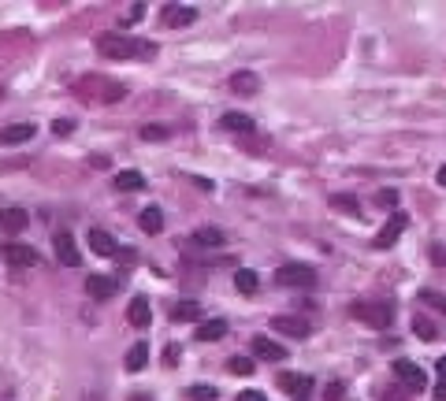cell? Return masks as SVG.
<instances>
[{"instance_id":"obj_20","label":"cell","mask_w":446,"mask_h":401,"mask_svg":"<svg viewBox=\"0 0 446 401\" xmlns=\"http://www.w3.org/2000/svg\"><path fill=\"white\" fill-rule=\"evenodd\" d=\"M138 227L146 230V235H160V230H164V212L156 209V204H153V209H141V216H138Z\"/></svg>"},{"instance_id":"obj_37","label":"cell","mask_w":446,"mask_h":401,"mask_svg":"<svg viewBox=\"0 0 446 401\" xmlns=\"http://www.w3.org/2000/svg\"><path fill=\"white\" fill-rule=\"evenodd\" d=\"M327 401H343V383H331V386H327Z\"/></svg>"},{"instance_id":"obj_24","label":"cell","mask_w":446,"mask_h":401,"mask_svg":"<svg viewBox=\"0 0 446 401\" xmlns=\"http://www.w3.org/2000/svg\"><path fill=\"white\" fill-rule=\"evenodd\" d=\"M223 334H227V320H205L198 327V338L201 342H219Z\"/></svg>"},{"instance_id":"obj_17","label":"cell","mask_w":446,"mask_h":401,"mask_svg":"<svg viewBox=\"0 0 446 401\" xmlns=\"http://www.w3.org/2000/svg\"><path fill=\"white\" fill-rule=\"evenodd\" d=\"M231 89H234V93H238V97H257V89H260V79H257L253 71H238V74H234V79H231Z\"/></svg>"},{"instance_id":"obj_6","label":"cell","mask_w":446,"mask_h":401,"mask_svg":"<svg viewBox=\"0 0 446 401\" xmlns=\"http://www.w3.org/2000/svg\"><path fill=\"white\" fill-rule=\"evenodd\" d=\"M4 261L11 268H34L37 264V253L30 249V245H23V242H8L4 245Z\"/></svg>"},{"instance_id":"obj_32","label":"cell","mask_w":446,"mask_h":401,"mask_svg":"<svg viewBox=\"0 0 446 401\" xmlns=\"http://www.w3.org/2000/svg\"><path fill=\"white\" fill-rule=\"evenodd\" d=\"M376 204H379V209H395V204H398V193H395V190H379V193H376Z\"/></svg>"},{"instance_id":"obj_3","label":"cell","mask_w":446,"mask_h":401,"mask_svg":"<svg viewBox=\"0 0 446 401\" xmlns=\"http://www.w3.org/2000/svg\"><path fill=\"white\" fill-rule=\"evenodd\" d=\"M75 93H89V97L104 100V105H112V100H123L127 89H123L120 82L101 79V74H89V79H78V82H75ZM89 97H86V100H89Z\"/></svg>"},{"instance_id":"obj_13","label":"cell","mask_w":446,"mask_h":401,"mask_svg":"<svg viewBox=\"0 0 446 401\" xmlns=\"http://www.w3.org/2000/svg\"><path fill=\"white\" fill-rule=\"evenodd\" d=\"M395 375H398L405 386H409V390H421V386L428 383L424 372H421V364H413V360H398V364H395Z\"/></svg>"},{"instance_id":"obj_14","label":"cell","mask_w":446,"mask_h":401,"mask_svg":"<svg viewBox=\"0 0 446 401\" xmlns=\"http://www.w3.org/2000/svg\"><path fill=\"white\" fill-rule=\"evenodd\" d=\"M253 353L260 360H286V346H279L275 338H265V334H257V338H253Z\"/></svg>"},{"instance_id":"obj_9","label":"cell","mask_w":446,"mask_h":401,"mask_svg":"<svg viewBox=\"0 0 446 401\" xmlns=\"http://www.w3.org/2000/svg\"><path fill=\"white\" fill-rule=\"evenodd\" d=\"M149 320H153L149 297H134V301L127 305V323H130V327H138V331H146V327H149Z\"/></svg>"},{"instance_id":"obj_22","label":"cell","mask_w":446,"mask_h":401,"mask_svg":"<svg viewBox=\"0 0 446 401\" xmlns=\"http://www.w3.org/2000/svg\"><path fill=\"white\" fill-rule=\"evenodd\" d=\"M149 364V342H138L127 349V372H141Z\"/></svg>"},{"instance_id":"obj_26","label":"cell","mask_w":446,"mask_h":401,"mask_svg":"<svg viewBox=\"0 0 446 401\" xmlns=\"http://www.w3.org/2000/svg\"><path fill=\"white\" fill-rule=\"evenodd\" d=\"M193 242H198L201 249H219V245H223V230H216V227H198V230H193Z\"/></svg>"},{"instance_id":"obj_40","label":"cell","mask_w":446,"mask_h":401,"mask_svg":"<svg viewBox=\"0 0 446 401\" xmlns=\"http://www.w3.org/2000/svg\"><path fill=\"white\" fill-rule=\"evenodd\" d=\"M431 261H435V264H442V261H446V253L439 249V245H435V249H431Z\"/></svg>"},{"instance_id":"obj_30","label":"cell","mask_w":446,"mask_h":401,"mask_svg":"<svg viewBox=\"0 0 446 401\" xmlns=\"http://www.w3.org/2000/svg\"><path fill=\"white\" fill-rule=\"evenodd\" d=\"M331 204H335V209H343V212H353V216L361 212V201H357V197H346V193H335Z\"/></svg>"},{"instance_id":"obj_4","label":"cell","mask_w":446,"mask_h":401,"mask_svg":"<svg viewBox=\"0 0 446 401\" xmlns=\"http://www.w3.org/2000/svg\"><path fill=\"white\" fill-rule=\"evenodd\" d=\"M275 282H279V287L309 290V287H317V271H312L309 264H283L279 271H275Z\"/></svg>"},{"instance_id":"obj_38","label":"cell","mask_w":446,"mask_h":401,"mask_svg":"<svg viewBox=\"0 0 446 401\" xmlns=\"http://www.w3.org/2000/svg\"><path fill=\"white\" fill-rule=\"evenodd\" d=\"M182 353H179V349L175 346H167V353H164V360H167V368H175V360H179Z\"/></svg>"},{"instance_id":"obj_36","label":"cell","mask_w":446,"mask_h":401,"mask_svg":"<svg viewBox=\"0 0 446 401\" xmlns=\"http://www.w3.org/2000/svg\"><path fill=\"white\" fill-rule=\"evenodd\" d=\"M141 15H146V4H130V11H127V22H138Z\"/></svg>"},{"instance_id":"obj_10","label":"cell","mask_w":446,"mask_h":401,"mask_svg":"<svg viewBox=\"0 0 446 401\" xmlns=\"http://www.w3.org/2000/svg\"><path fill=\"white\" fill-rule=\"evenodd\" d=\"M272 331H275V334H291V338H305V334H309V320L275 316V320H272Z\"/></svg>"},{"instance_id":"obj_31","label":"cell","mask_w":446,"mask_h":401,"mask_svg":"<svg viewBox=\"0 0 446 401\" xmlns=\"http://www.w3.org/2000/svg\"><path fill=\"white\" fill-rule=\"evenodd\" d=\"M421 301H424V305H431L435 313H446V297H442V294H435V290H421Z\"/></svg>"},{"instance_id":"obj_27","label":"cell","mask_w":446,"mask_h":401,"mask_svg":"<svg viewBox=\"0 0 446 401\" xmlns=\"http://www.w3.org/2000/svg\"><path fill=\"white\" fill-rule=\"evenodd\" d=\"M413 334H421L424 342H435L439 338V327L431 320H424V316H413Z\"/></svg>"},{"instance_id":"obj_8","label":"cell","mask_w":446,"mask_h":401,"mask_svg":"<svg viewBox=\"0 0 446 401\" xmlns=\"http://www.w3.org/2000/svg\"><path fill=\"white\" fill-rule=\"evenodd\" d=\"M115 287H120V279H112V275H89L86 279V294L94 297V301H108L115 294Z\"/></svg>"},{"instance_id":"obj_1","label":"cell","mask_w":446,"mask_h":401,"mask_svg":"<svg viewBox=\"0 0 446 401\" xmlns=\"http://www.w3.org/2000/svg\"><path fill=\"white\" fill-rule=\"evenodd\" d=\"M97 53L108 56V60H153L156 56V45L153 41H134V37H123V34H101L97 37Z\"/></svg>"},{"instance_id":"obj_28","label":"cell","mask_w":446,"mask_h":401,"mask_svg":"<svg viewBox=\"0 0 446 401\" xmlns=\"http://www.w3.org/2000/svg\"><path fill=\"white\" fill-rule=\"evenodd\" d=\"M253 368H257L253 360H249V357H238V353L227 360V372H231V375H253Z\"/></svg>"},{"instance_id":"obj_39","label":"cell","mask_w":446,"mask_h":401,"mask_svg":"<svg viewBox=\"0 0 446 401\" xmlns=\"http://www.w3.org/2000/svg\"><path fill=\"white\" fill-rule=\"evenodd\" d=\"M435 372H439V379L446 383V357H439V360H435Z\"/></svg>"},{"instance_id":"obj_12","label":"cell","mask_w":446,"mask_h":401,"mask_svg":"<svg viewBox=\"0 0 446 401\" xmlns=\"http://www.w3.org/2000/svg\"><path fill=\"white\" fill-rule=\"evenodd\" d=\"M34 134H37L34 123H11L0 131V145H23V141H30Z\"/></svg>"},{"instance_id":"obj_35","label":"cell","mask_w":446,"mask_h":401,"mask_svg":"<svg viewBox=\"0 0 446 401\" xmlns=\"http://www.w3.org/2000/svg\"><path fill=\"white\" fill-rule=\"evenodd\" d=\"M238 401H268V394H265V390H242Z\"/></svg>"},{"instance_id":"obj_7","label":"cell","mask_w":446,"mask_h":401,"mask_svg":"<svg viewBox=\"0 0 446 401\" xmlns=\"http://www.w3.org/2000/svg\"><path fill=\"white\" fill-rule=\"evenodd\" d=\"M405 223H409V219H405L402 212H398V216H390V223H387L383 230H379V235H376V242H372V245H376V249H390V245H395V242L402 238V230H405Z\"/></svg>"},{"instance_id":"obj_29","label":"cell","mask_w":446,"mask_h":401,"mask_svg":"<svg viewBox=\"0 0 446 401\" xmlns=\"http://www.w3.org/2000/svg\"><path fill=\"white\" fill-rule=\"evenodd\" d=\"M186 401H216V386H205V383L190 386V390H186Z\"/></svg>"},{"instance_id":"obj_2","label":"cell","mask_w":446,"mask_h":401,"mask_svg":"<svg viewBox=\"0 0 446 401\" xmlns=\"http://www.w3.org/2000/svg\"><path fill=\"white\" fill-rule=\"evenodd\" d=\"M350 316L361 320V323H369V327H376V331H387L390 320H395V308L383 305V301H353Z\"/></svg>"},{"instance_id":"obj_15","label":"cell","mask_w":446,"mask_h":401,"mask_svg":"<svg viewBox=\"0 0 446 401\" xmlns=\"http://www.w3.org/2000/svg\"><path fill=\"white\" fill-rule=\"evenodd\" d=\"M198 19V8H186V4H167L164 8V22L167 27H190Z\"/></svg>"},{"instance_id":"obj_33","label":"cell","mask_w":446,"mask_h":401,"mask_svg":"<svg viewBox=\"0 0 446 401\" xmlns=\"http://www.w3.org/2000/svg\"><path fill=\"white\" fill-rule=\"evenodd\" d=\"M167 131L164 126H141V141H164Z\"/></svg>"},{"instance_id":"obj_23","label":"cell","mask_w":446,"mask_h":401,"mask_svg":"<svg viewBox=\"0 0 446 401\" xmlns=\"http://www.w3.org/2000/svg\"><path fill=\"white\" fill-rule=\"evenodd\" d=\"M257 287H260V279H257V271H249V268H238L234 271V290L238 294H257Z\"/></svg>"},{"instance_id":"obj_34","label":"cell","mask_w":446,"mask_h":401,"mask_svg":"<svg viewBox=\"0 0 446 401\" xmlns=\"http://www.w3.org/2000/svg\"><path fill=\"white\" fill-rule=\"evenodd\" d=\"M52 131H56V138H60V134H71L75 123H71V119H56V123H52Z\"/></svg>"},{"instance_id":"obj_41","label":"cell","mask_w":446,"mask_h":401,"mask_svg":"<svg viewBox=\"0 0 446 401\" xmlns=\"http://www.w3.org/2000/svg\"><path fill=\"white\" fill-rule=\"evenodd\" d=\"M435 397H439V401H446V383H439V386H435Z\"/></svg>"},{"instance_id":"obj_19","label":"cell","mask_w":446,"mask_h":401,"mask_svg":"<svg viewBox=\"0 0 446 401\" xmlns=\"http://www.w3.org/2000/svg\"><path fill=\"white\" fill-rule=\"evenodd\" d=\"M89 249H94L97 256H115V238L108 235V230H89Z\"/></svg>"},{"instance_id":"obj_42","label":"cell","mask_w":446,"mask_h":401,"mask_svg":"<svg viewBox=\"0 0 446 401\" xmlns=\"http://www.w3.org/2000/svg\"><path fill=\"white\" fill-rule=\"evenodd\" d=\"M435 178H439V186H446V167H439V175H435Z\"/></svg>"},{"instance_id":"obj_21","label":"cell","mask_w":446,"mask_h":401,"mask_svg":"<svg viewBox=\"0 0 446 401\" xmlns=\"http://www.w3.org/2000/svg\"><path fill=\"white\" fill-rule=\"evenodd\" d=\"M172 320H175V323H193V320H201V305H198V301H175V305H172Z\"/></svg>"},{"instance_id":"obj_5","label":"cell","mask_w":446,"mask_h":401,"mask_svg":"<svg viewBox=\"0 0 446 401\" xmlns=\"http://www.w3.org/2000/svg\"><path fill=\"white\" fill-rule=\"evenodd\" d=\"M52 245H56V261H60L63 268H78V264H82V253H78V245H75V238H71V230H56Z\"/></svg>"},{"instance_id":"obj_16","label":"cell","mask_w":446,"mask_h":401,"mask_svg":"<svg viewBox=\"0 0 446 401\" xmlns=\"http://www.w3.org/2000/svg\"><path fill=\"white\" fill-rule=\"evenodd\" d=\"M219 126H223V131H231V134H253V119L242 115V112H223Z\"/></svg>"},{"instance_id":"obj_11","label":"cell","mask_w":446,"mask_h":401,"mask_svg":"<svg viewBox=\"0 0 446 401\" xmlns=\"http://www.w3.org/2000/svg\"><path fill=\"white\" fill-rule=\"evenodd\" d=\"M279 386H283L286 394H294L298 401H305V394L312 390V379H309V375H298V372H283L279 375Z\"/></svg>"},{"instance_id":"obj_25","label":"cell","mask_w":446,"mask_h":401,"mask_svg":"<svg viewBox=\"0 0 446 401\" xmlns=\"http://www.w3.org/2000/svg\"><path fill=\"white\" fill-rule=\"evenodd\" d=\"M141 186H146V175L134 171V167L115 175V190H123V193H134V190H141Z\"/></svg>"},{"instance_id":"obj_18","label":"cell","mask_w":446,"mask_h":401,"mask_svg":"<svg viewBox=\"0 0 446 401\" xmlns=\"http://www.w3.org/2000/svg\"><path fill=\"white\" fill-rule=\"evenodd\" d=\"M26 223H30V216H26L23 209H4L0 212V230H8V235H19Z\"/></svg>"}]
</instances>
